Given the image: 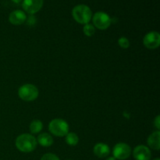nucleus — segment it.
<instances>
[{"mask_svg":"<svg viewBox=\"0 0 160 160\" xmlns=\"http://www.w3.org/2000/svg\"><path fill=\"white\" fill-rule=\"evenodd\" d=\"M48 130L53 135L64 137L69 133V125L62 119H54L49 123Z\"/></svg>","mask_w":160,"mask_h":160,"instance_id":"obj_3","label":"nucleus"},{"mask_svg":"<svg viewBox=\"0 0 160 160\" xmlns=\"http://www.w3.org/2000/svg\"><path fill=\"white\" fill-rule=\"evenodd\" d=\"M68 160H70V159H68Z\"/></svg>","mask_w":160,"mask_h":160,"instance_id":"obj_24","label":"nucleus"},{"mask_svg":"<svg viewBox=\"0 0 160 160\" xmlns=\"http://www.w3.org/2000/svg\"><path fill=\"white\" fill-rule=\"evenodd\" d=\"M118 44L122 48H128L130 46V42L127 38L121 37L119 38Z\"/></svg>","mask_w":160,"mask_h":160,"instance_id":"obj_17","label":"nucleus"},{"mask_svg":"<svg viewBox=\"0 0 160 160\" xmlns=\"http://www.w3.org/2000/svg\"><path fill=\"white\" fill-rule=\"evenodd\" d=\"M83 32L88 37H92L95 33V28L94 25L87 23V24H84V28H83Z\"/></svg>","mask_w":160,"mask_h":160,"instance_id":"obj_16","label":"nucleus"},{"mask_svg":"<svg viewBox=\"0 0 160 160\" xmlns=\"http://www.w3.org/2000/svg\"><path fill=\"white\" fill-rule=\"evenodd\" d=\"M113 157L116 159L124 160L130 157L131 154V148L126 143L120 142L114 146L112 149Z\"/></svg>","mask_w":160,"mask_h":160,"instance_id":"obj_6","label":"nucleus"},{"mask_svg":"<svg viewBox=\"0 0 160 160\" xmlns=\"http://www.w3.org/2000/svg\"><path fill=\"white\" fill-rule=\"evenodd\" d=\"M143 44L148 49H156L160 45V34L156 31H151L145 34Z\"/></svg>","mask_w":160,"mask_h":160,"instance_id":"obj_7","label":"nucleus"},{"mask_svg":"<svg viewBox=\"0 0 160 160\" xmlns=\"http://www.w3.org/2000/svg\"><path fill=\"white\" fill-rule=\"evenodd\" d=\"M106 160H117V159H116L113 156H111V157H108Z\"/></svg>","mask_w":160,"mask_h":160,"instance_id":"obj_22","label":"nucleus"},{"mask_svg":"<svg viewBox=\"0 0 160 160\" xmlns=\"http://www.w3.org/2000/svg\"><path fill=\"white\" fill-rule=\"evenodd\" d=\"M78 142H79V138H78V134L75 133L70 132L66 135V142L67 145H70V146H75L78 145Z\"/></svg>","mask_w":160,"mask_h":160,"instance_id":"obj_15","label":"nucleus"},{"mask_svg":"<svg viewBox=\"0 0 160 160\" xmlns=\"http://www.w3.org/2000/svg\"><path fill=\"white\" fill-rule=\"evenodd\" d=\"M133 156L136 160H150L152 153L149 148L145 145H138L133 151Z\"/></svg>","mask_w":160,"mask_h":160,"instance_id":"obj_9","label":"nucleus"},{"mask_svg":"<svg viewBox=\"0 0 160 160\" xmlns=\"http://www.w3.org/2000/svg\"><path fill=\"white\" fill-rule=\"evenodd\" d=\"M27 16L22 10H14L9 14V21L13 25H20L26 21Z\"/></svg>","mask_w":160,"mask_h":160,"instance_id":"obj_10","label":"nucleus"},{"mask_svg":"<svg viewBox=\"0 0 160 160\" xmlns=\"http://www.w3.org/2000/svg\"><path fill=\"white\" fill-rule=\"evenodd\" d=\"M72 16L78 23L87 24L92 20V12L90 8L84 4L78 5L72 10Z\"/></svg>","mask_w":160,"mask_h":160,"instance_id":"obj_2","label":"nucleus"},{"mask_svg":"<svg viewBox=\"0 0 160 160\" xmlns=\"http://www.w3.org/2000/svg\"><path fill=\"white\" fill-rule=\"evenodd\" d=\"M37 142L43 147H49L53 144V138L48 133H42L38 137Z\"/></svg>","mask_w":160,"mask_h":160,"instance_id":"obj_13","label":"nucleus"},{"mask_svg":"<svg viewBox=\"0 0 160 160\" xmlns=\"http://www.w3.org/2000/svg\"><path fill=\"white\" fill-rule=\"evenodd\" d=\"M43 6V0H23L22 6L25 12L33 15L38 12Z\"/></svg>","mask_w":160,"mask_h":160,"instance_id":"obj_8","label":"nucleus"},{"mask_svg":"<svg viewBox=\"0 0 160 160\" xmlns=\"http://www.w3.org/2000/svg\"><path fill=\"white\" fill-rule=\"evenodd\" d=\"M94 26L99 30H106L110 26L111 18L104 12H97L93 16Z\"/></svg>","mask_w":160,"mask_h":160,"instance_id":"obj_5","label":"nucleus"},{"mask_svg":"<svg viewBox=\"0 0 160 160\" xmlns=\"http://www.w3.org/2000/svg\"><path fill=\"white\" fill-rule=\"evenodd\" d=\"M154 125H155V127L157 128V130L160 129V117L159 116H157V117H156V119H155Z\"/></svg>","mask_w":160,"mask_h":160,"instance_id":"obj_20","label":"nucleus"},{"mask_svg":"<svg viewBox=\"0 0 160 160\" xmlns=\"http://www.w3.org/2000/svg\"><path fill=\"white\" fill-rule=\"evenodd\" d=\"M12 1L15 3H20V2H21L23 0H12Z\"/></svg>","mask_w":160,"mask_h":160,"instance_id":"obj_21","label":"nucleus"},{"mask_svg":"<svg viewBox=\"0 0 160 160\" xmlns=\"http://www.w3.org/2000/svg\"><path fill=\"white\" fill-rule=\"evenodd\" d=\"M43 128V123L38 120H34L30 124V131L32 134H38Z\"/></svg>","mask_w":160,"mask_h":160,"instance_id":"obj_14","label":"nucleus"},{"mask_svg":"<svg viewBox=\"0 0 160 160\" xmlns=\"http://www.w3.org/2000/svg\"><path fill=\"white\" fill-rule=\"evenodd\" d=\"M153 160H160L159 158H156V159H153Z\"/></svg>","mask_w":160,"mask_h":160,"instance_id":"obj_23","label":"nucleus"},{"mask_svg":"<svg viewBox=\"0 0 160 160\" xmlns=\"http://www.w3.org/2000/svg\"><path fill=\"white\" fill-rule=\"evenodd\" d=\"M94 154L98 158H106L110 153L109 147L106 144L104 143H98L94 146L93 148Z\"/></svg>","mask_w":160,"mask_h":160,"instance_id":"obj_11","label":"nucleus"},{"mask_svg":"<svg viewBox=\"0 0 160 160\" xmlns=\"http://www.w3.org/2000/svg\"><path fill=\"white\" fill-rule=\"evenodd\" d=\"M38 145L37 139L29 134H23L17 138L15 145L19 151L22 152H31L36 148Z\"/></svg>","mask_w":160,"mask_h":160,"instance_id":"obj_1","label":"nucleus"},{"mask_svg":"<svg viewBox=\"0 0 160 160\" xmlns=\"http://www.w3.org/2000/svg\"><path fill=\"white\" fill-rule=\"evenodd\" d=\"M38 89L35 85L31 84H26L20 86L18 90V95L22 100L26 102H31L38 97Z\"/></svg>","mask_w":160,"mask_h":160,"instance_id":"obj_4","label":"nucleus"},{"mask_svg":"<svg viewBox=\"0 0 160 160\" xmlns=\"http://www.w3.org/2000/svg\"><path fill=\"white\" fill-rule=\"evenodd\" d=\"M148 145L152 149L159 151L160 148V132L159 131H156L153 132L148 138Z\"/></svg>","mask_w":160,"mask_h":160,"instance_id":"obj_12","label":"nucleus"},{"mask_svg":"<svg viewBox=\"0 0 160 160\" xmlns=\"http://www.w3.org/2000/svg\"><path fill=\"white\" fill-rule=\"evenodd\" d=\"M36 22H37L36 17H34L33 15H31L28 17H27L26 23L28 26H34V25L36 23Z\"/></svg>","mask_w":160,"mask_h":160,"instance_id":"obj_19","label":"nucleus"},{"mask_svg":"<svg viewBox=\"0 0 160 160\" xmlns=\"http://www.w3.org/2000/svg\"><path fill=\"white\" fill-rule=\"evenodd\" d=\"M41 160H59V159L56 155L53 153H46L43 155V156L41 158Z\"/></svg>","mask_w":160,"mask_h":160,"instance_id":"obj_18","label":"nucleus"}]
</instances>
